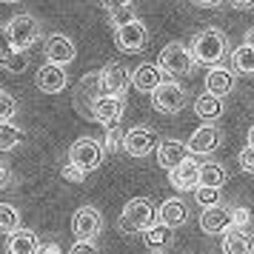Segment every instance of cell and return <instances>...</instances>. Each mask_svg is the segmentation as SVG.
<instances>
[{"instance_id": "obj_25", "label": "cell", "mask_w": 254, "mask_h": 254, "mask_svg": "<svg viewBox=\"0 0 254 254\" xmlns=\"http://www.w3.org/2000/svg\"><path fill=\"white\" fill-rule=\"evenodd\" d=\"M231 71L234 74H254V49L240 43L231 52Z\"/></svg>"}, {"instance_id": "obj_6", "label": "cell", "mask_w": 254, "mask_h": 254, "mask_svg": "<svg viewBox=\"0 0 254 254\" xmlns=\"http://www.w3.org/2000/svg\"><path fill=\"white\" fill-rule=\"evenodd\" d=\"M69 163L80 172H94L103 163V146L92 137H80L69 146Z\"/></svg>"}, {"instance_id": "obj_20", "label": "cell", "mask_w": 254, "mask_h": 254, "mask_svg": "<svg viewBox=\"0 0 254 254\" xmlns=\"http://www.w3.org/2000/svg\"><path fill=\"white\" fill-rule=\"evenodd\" d=\"M100 97V89H97V71L86 74L80 83H77V92H74V109L83 112L86 117H92V103Z\"/></svg>"}, {"instance_id": "obj_1", "label": "cell", "mask_w": 254, "mask_h": 254, "mask_svg": "<svg viewBox=\"0 0 254 254\" xmlns=\"http://www.w3.org/2000/svg\"><path fill=\"white\" fill-rule=\"evenodd\" d=\"M226 46L229 40L220 29H203L191 37V60L194 63H203V66H220V60L226 58Z\"/></svg>"}, {"instance_id": "obj_37", "label": "cell", "mask_w": 254, "mask_h": 254, "mask_svg": "<svg viewBox=\"0 0 254 254\" xmlns=\"http://www.w3.org/2000/svg\"><path fill=\"white\" fill-rule=\"evenodd\" d=\"M109 17H112L115 26H123V23H128V20H134L137 14H134V9H123V12H112Z\"/></svg>"}, {"instance_id": "obj_35", "label": "cell", "mask_w": 254, "mask_h": 254, "mask_svg": "<svg viewBox=\"0 0 254 254\" xmlns=\"http://www.w3.org/2000/svg\"><path fill=\"white\" fill-rule=\"evenodd\" d=\"M60 174H63V177H66L69 183H83V180H86V172H80L77 166H71L69 160L63 163V169H60Z\"/></svg>"}, {"instance_id": "obj_23", "label": "cell", "mask_w": 254, "mask_h": 254, "mask_svg": "<svg viewBox=\"0 0 254 254\" xmlns=\"http://www.w3.org/2000/svg\"><path fill=\"white\" fill-rule=\"evenodd\" d=\"M231 89H234V71L223 69V66H211V71L206 74V92L223 100Z\"/></svg>"}, {"instance_id": "obj_5", "label": "cell", "mask_w": 254, "mask_h": 254, "mask_svg": "<svg viewBox=\"0 0 254 254\" xmlns=\"http://www.w3.org/2000/svg\"><path fill=\"white\" fill-rule=\"evenodd\" d=\"M115 43L126 55H137L149 43V29H146V23L140 17H134V20H128L123 26H115Z\"/></svg>"}, {"instance_id": "obj_13", "label": "cell", "mask_w": 254, "mask_h": 254, "mask_svg": "<svg viewBox=\"0 0 254 254\" xmlns=\"http://www.w3.org/2000/svg\"><path fill=\"white\" fill-rule=\"evenodd\" d=\"M220 143H223V131L211 123H206V126L194 128V134L189 137L186 146H189V154H211Z\"/></svg>"}, {"instance_id": "obj_12", "label": "cell", "mask_w": 254, "mask_h": 254, "mask_svg": "<svg viewBox=\"0 0 254 254\" xmlns=\"http://www.w3.org/2000/svg\"><path fill=\"white\" fill-rule=\"evenodd\" d=\"M77 58V49H74V43H71V37L66 35H49L46 40V60L52 63V66H69L71 60Z\"/></svg>"}, {"instance_id": "obj_22", "label": "cell", "mask_w": 254, "mask_h": 254, "mask_svg": "<svg viewBox=\"0 0 254 254\" xmlns=\"http://www.w3.org/2000/svg\"><path fill=\"white\" fill-rule=\"evenodd\" d=\"M40 237H37L35 231L29 229H17L14 234H9V240H6V252L9 254H37L40 252Z\"/></svg>"}, {"instance_id": "obj_39", "label": "cell", "mask_w": 254, "mask_h": 254, "mask_svg": "<svg viewBox=\"0 0 254 254\" xmlns=\"http://www.w3.org/2000/svg\"><path fill=\"white\" fill-rule=\"evenodd\" d=\"M69 254H100V252H97V246H94V243H74Z\"/></svg>"}, {"instance_id": "obj_28", "label": "cell", "mask_w": 254, "mask_h": 254, "mask_svg": "<svg viewBox=\"0 0 254 254\" xmlns=\"http://www.w3.org/2000/svg\"><path fill=\"white\" fill-rule=\"evenodd\" d=\"M172 234H174V231L169 229V226L154 223L151 229L143 231V240H146V246H149V249H154V252H157V249H163V246H169V243H172Z\"/></svg>"}, {"instance_id": "obj_42", "label": "cell", "mask_w": 254, "mask_h": 254, "mask_svg": "<svg viewBox=\"0 0 254 254\" xmlns=\"http://www.w3.org/2000/svg\"><path fill=\"white\" fill-rule=\"evenodd\" d=\"M9 180H12V174H9V169L0 163V189H3V186H9Z\"/></svg>"}, {"instance_id": "obj_33", "label": "cell", "mask_w": 254, "mask_h": 254, "mask_svg": "<svg viewBox=\"0 0 254 254\" xmlns=\"http://www.w3.org/2000/svg\"><path fill=\"white\" fill-rule=\"evenodd\" d=\"M123 134L126 131H120V126H112L106 131V140H103V151H120L123 149Z\"/></svg>"}, {"instance_id": "obj_21", "label": "cell", "mask_w": 254, "mask_h": 254, "mask_svg": "<svg viewBox=\"0 0 254 254\" xmlns=\"http://www.w3.org/2000/svg\"><path fill=\"white\" fill-rule=\"evenodd\" d=\"M186 220H189V206H186L180 197H169L160 206V211H157V223L169 226L172 231L177 229V226H183Z\"/></svg>"}, {"instance_id": "obj_47", "label": "cell", "mask_w": 254, "mask_h": 254, "mask_svg": "<svg viewBox=\"0 0 254 254\" xmlns=\"http://www.w3.org/2000/svg\"><path fill=\"white\" fill-rule=\"evenodd\" d=\"M149 254H163V252H149Z\"/></svg>"}, {"instance_id": "obj_24", "label": "cell", "mask_w": 254, "mask_h": 254, "mask_svg": "<svg viewBox=\"0 0 254 254\" xmlns=\"http://www.w3.org/2000/svg\"><path fill=\"white\" fill-rule=\"evenodd\" d=\"M223 252L226 254H254V240L246 229H229L223 234Z\"/></svg>"}, {"instance_id": "obj_43", "label": "cell", "mask_w": 254, "mask_h": 254, "mask_svg": "<svg viewBox=\"0 0 254 254\" xmlns=\"http://www.w3.org/2000/svg\"><path fill=\"white\" fill-rule=\"evenodd\" d=\"M194 6H203V9H214V6H220L223 0H191Z\"/></svg>"}, {"instance_id": "obj_41", "label": "cell", "mask_w": 254, "mask_h": 254, "mask_svg": "<svg viewBox=\"0 0 254 254\" xmlns=\"http://www.w3.org/2000/svg\"><path fill=\"white\" fill-rule=\"evenodd\" d=\"M37 254H63V252H60L58 243H46V246H40V252Z\"/></svg>"}, {"instance_id": "obj_15", "label": "cell", "mask_w": 254, "mask_h": 254, "mask_svg": "<svg viewBox=\"0 0 254 254\" xmlns=\"http://www.w3.org/2000/svg\"><path fill=\"white\" fill-rule=\"evenodd\" d=\"M0 66L6 71H12V74H20V71L29 69V58H26L23 52H14L12 49L6 26H0Z\"/></svg>"}, {"instance_id": "obj_2", "label": "cell", "mask_w": 254, "mask_h": 254, "mask_svg": "<svg viewBox=\"0 0 254 254\" xmlns=\"http://www.w3.org/2000/svg\"><path fill=\"white\" fill-rule=\"evenodd\" d=\"M157 223V211L151 206V200L146 197H134V200H128L126 206H123V214H120V231H126V234H143L146 229H151Z\"/></svg>"}, {"instance_id": "obj_9", "label": "cell", "mask_w": 254, "mask_h": 254, "mask_svg": "<svg viewBox=\"0 0 254 254\" xmlns=\"http://www.w3.org/2000/svg\"><path fill=\"white\" fill-rule=\"evenodd\" d=\"M157 146H160V140L154 134V128H149V126H134L123 134V151L131 154V157H146Z\"/></svg>"}, {"instance_id": "obj_36", "label": "cell", "mask_w": 254, "mask_h": 254, "mask_svg": "<svg viewBox=\"0 0 254 254\" xmlns=\"http://www.w3.org/2000/svg\"><path fill=\"white\" fill-rule=\"evenodd\" d=\"M237 160H240L243 172L254 174V149H249V146H246V149H240V157H237Z\"/></svg>"}, {"instance_id": "obj_10", "label": "cell", "mask_w": 254, "mask_h": 254, "mask_svg": "<svg viewBox=\"0 0 254 254\" xmlns=\"http://www.w3.org/2000/svg\"><path fill=\"white\" fill-rule=\"evenodd\" d=\"M128 86V71L120 63H106L103 69L97 71V89L103 97H123Z\"/></svg>"}, {"instance_id": "obj_29", "label": "cell", "mask_w": 254, "mask_h": 254, "mask_svg": "<svg viewBox=\"0 0 254 254\" xmlns=\"http://www.w3.org/2000/svg\"><path fill=\"white\" fill-rule=\"evenodd\" d=\"M23 128L12 126V123H0V151H12L23 143Z\"/></svg>"}, {"instance_id": "obj_11", "label": "cell", "mask_w": 254, "mask_h": 254, "mask_svg": "<svg viewBox=\"0 0 254 254\" xmlns=\"http://www.w3.org/2000/svg\"><path fill=\"white\" fill-rule=\"evenodd\" d=\"M123 109H126V103H123V97H97L92 103V117L89 120H94V123H100V126H117L120 123V117H123Z\"/></svg>"}, {"instance_id": "obj_3", "label": "cell", "mask_w": 254, "mask_h": 254, "mask_svg": "<svg viewBox=\"0 0 254 254\" xmlns=\"http://www.w3.org/2000/svg\"><path fill=\"white\" fill-rule=\"evenodd\" d=\"M6 32H9V40H12L14 52H29V49L37 43L40 37V20L35 14H14L12 20L6 23Z\"/></svg>"}, {"instance_id": "obj_31", "label": "cell", "mask_w": 254, "mask_h": 254, "mask_svg": "<svg viewBox=\"0 0 254 254\" xmlns=\"http://www.w3.org/2000/svg\"><path fill=\"white\" fill-rule=\"evenodd\" d=\"M194 200L200 203V206H220V189H208V186H197L194 189Z\"/></svg>"}, {"instance_id": "obj_30", "label": "cell", "mask_w": 254, "mask_h": 254, "mask_svg": "<svg viewBox=\"0 0 254 254\" xmlns=\"http://www.w3.org/2000/svg\"><path fill=\"white\" fill-rule=\"evenodd\" d=\"M20 229V211L12 203H0V231L3 234H14Z\"/></svg>"}, {"instance_id": "obj_4", "label": "cell", "mask_w": 254, "mask_h": 254, "mask_svg": "<svg viewBox=\"0 0 254 254\" xmlns=\"http://www.w3.org/2000/svg\"><path fill=\"white\" fill-rule=\"evenodd\" d=\"M157 66H160V71L172 74V77H186V74H191L194 60H191V52H189V46H186V43L172 40L169 46H163Z\"/></svg>"}, {"instance_id": "obj_18", "label": "cell", "mask_w": 254, "mask_h": 254, "mask_svg": "<svg viewBox=\"0 0 254 254\" xmlns=\"http://www.w3.org/2000/svg\"><path fill=\"white\" fill-rule=\"evenodd\" d=\"M197 177H200V163L189 157L186 163H180L177 169L169 172V183H172L177 191H194L197 189Z\"/></svg>"}, {"instance_id": "obj_40", "label": "cell", "mask_w": 254, "mask_h": 254, "mask_svg": "<svg viewBox=\"0 0 254 254\" xmlns=\"http://www.w3.org/2000/svg\"><path fill=\"white\" fill-rule=\"evenodd\" d=\"M234 9H240V12H246V9H254V0H229Z\"/></svg>"}, {"instance_id": "obj_19", "label": "cell", "mask_w": 254, "mask_h": 254, "mask_svg": "<svg viewBox=\"0 0 254 254\" xmlns=\"http://www.w3.org/2000/svg\"><path fill=\"white\" fill-rule=\"evenodd\" d=\"M200 229L206 234H226L231 229V211L226 206H211L203 208L200 214Z\"/></svg>"}, {"instance_id": "obj_38", "label": "cell", "mask_w": 254, "mask_h": 254, "mask_svg": "<svg viewBox=\"0 0 254 254\" xmlns=\"http://www.w3.org/2000/svg\"><path fill=\"white\" fill-rule=\"evenodd\" d=\"M106 12H123V9H131V0H103Z\"/></svg>"}, {"instance_id": "obj_45", "label": "cell", "mask_w": 254, "mask_h": 254, "mask_svg": "<svg viewBox=\"0 0 254 254\" xmlns=\"http://www.w3.org/2000/svg\"><path fill=\"white\" fill-rule=\"evenodd\" d=\"M249 149H254V126L249 128Z\"/></svg>"}, {"instance_id": "obj_32", "label": "cell", "mask_w": 254, "mask_h": 254, "mask_svg": "<svg viewBox=\"0 0 254 254\" xmlns=\"http://www.w3.org/2000/svg\"><path fill=\"white\" fill-rule=\"evenodd\" d=\"M14 112H17V100L9 92L0 89V123H12Z\"/></svg>"}, {"instance_id": "obj_34", "label": "cell", "mask_w": 254, "mask_h": 254, "mask_svg": "<svg viewBox=\"0 0 254 254\" xmlns=\"http://www.w3.org/2000/svg\"><path fill=\"white\" fill-rule=\"evenodd\" d=\"M231 211V229H249V223H252V211L246 206H234L229 208Z\"/></svg>"}, {"instance_id": "obj_8", "label": "cell", "mask_w": 254, "mask_h": 254, "mask_svg": "<svg viewBox=\"0 0 254 254\" xmlns=\"http://www.w3.org/2000/svg\"><path fill=\"white\" fill-rule=\"evenodd\" d=\"M71 231L77 243H92L100 231H103V217L94 206H80L71 214Z\"/></svg>"}, {"instance_id": "obj_17", "label": "cell", "mask_w": 254, "mask_h": 254, "mask_svg": "<svg viewBox=\"0 0 254 254\" xmlns=\"http://www.w3.org/2000/svg\"><path fill=\"white\" fill-rule=\"evenodd\" d=\"M189 157H191V154H189V146L180 143V140H160V146H157V163H160L166 172L177 169V166L186 163Z\"/></svg>"}, {"instance_id": "obj_7", "label": "cell", "mask_w": 254, "mask_h": 254, "mask_svg": "<svg viewBox=\"0 0 254 254\" xmlns=\"http://www.w3.org/2000/svg\"><path fill=\"white\" fill-rule=\"evenodd\" d=\"M151 106L157 112H163V115H177L186 106V89L177 80H163L151 92Z\"/></svg>"}, {"instance_id": "obj_46", "label": "cell", "mask_w": 254, "mask_h": 254, "mask_svg": "<svg viewBox=\"0 0 254 254\" xmlns=\"http://www.w3.org/2000/svg\"><path fill=\"white\" fill-rule=\"evenodd\" d=\"M0 3H17V0H0Z\"/></svg>"}, {"instance_id": "obj_44", "label": "cell", "mask_w": 254, "mask_h": 254, "mask_svg": "<svg viewBox=\"0 0 254 254\" xmlns=\"http://www.w3.org/2000/svg\"><path fill=\"white\" fill-rule=\"evenodd\" d=\"M243 43L254 49V29H249V32H246V40H243Z\"/></svg>"}, {"instance_id": "obj_14", "label": "cell", "mask_w": 254, "mask_h": 254, "mask_svg": "<svg viewBox=\"0 0 254 254\" xmlns=\"http://www.w3.org/2000/svg\"><path fill=\"white\" fill-rule=\"evenodd\" d=\"M37 89L43 94H58L63 92L66 86H69V74H66V69H60V66H52V63H46V66H40L37 69Z\"/></svg>"}, {"instance_id": "obj_16", "label": "cell", "mask_w": 254, "mask_h": 254, "mask_svg": "<svg viewBox=\"0 0 254 254\" xmlns=\"http://www.w3.org/2000/svg\"><path fill=\"white\" fill-rule=\"evenodd\" d=\"M128 83H131L137 92L151 94L163 83V71H160V66H157V63H140L137 69L128 74Z\"/></svg>"}, {"instance_id": "obj_27", "label": "cell", "mask_w": 254, "mask_h": 254, "mask_svg": "<svg viewBox=\"0 0 254 254\" xmlns=\"http://www.w3.org/2000/svg\"><path fill=\"white\" fill-rule=\"evenodd\" d=\"M194 112L203 117V120H217V117L223 115V100H220V97H214V94L203 92L194 100Z\"/></svg>"}, {"instance_id": "obj_26", "label": "cell", "mask_w": 254, "mask_h": 254, "mask_svg": "<svg viewBox=\"0 0 254 254\" xmlns=\"http://www.w3.org/2000/svg\"><path fill=\"white\" fill-rule=\"evenodd\" d=\"M226 169L220 163H203L200 166V177H197V186H208V189H223L226 183Z\"/></svg>"}]
</instances>
